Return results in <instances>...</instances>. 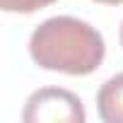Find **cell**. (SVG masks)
Instances as JSON below:
<instances>
[{
    "label": "cell",
    "instance_id": "obj_1",
    "mask_svg": "<svg viewBox=\"0 0 123 123\" xmlns=\"http://www.w3.org/2000/svg\"><path fill=\"white\" fill-rule=\"evenodd\" d=\"M29 53L43 70L89 75L101 65L106 46L92 24L77 17H51L31 34Z\"/></svg>",
    "mask_w": 123,
    "mask_h": 123
},
{
    "label": "cell",
    "instance_id": "obj_2",
    "mask_svg": "<svg viewBox=\"0 0 123 123\" xmlns=\"http://www.w3.org/2000/svg\"><path fill=\"white\" fill-rule=\"evenodd\" d=\"M85 118L80 97L60 87L34 92L24 109V123H85Z\"/></svg>",
    "mask_w": 123,
    "mask_h": 123
},
{
    "label": "cell",
    "instance_id": "obj_3",
    "mask_svg": "<svg viewBox=\"0 0 123 123\" xmlns=\"http://www.w3.org/2000/svg\"><path fill=\"white\" fill-rule=\"evenodd\" d=\"M99 113L106 123H123V75L111 77L97 97Z\"/></svg>",
    "mask_w": 123,
    "mask_h": 123
},
{
    "label": "cell",
    "instance_id": "obj_4",
    "mask_svg": "<svg viewBox=\"0 0 123 123\" xmlns=\"http://www.w3.org/2000/svg\"><path fill=\"white\" fill-rule=\"evenodd\" d=\"M51 3H55V0H0V7L5 12H24V15H29V12H36V10L51 5Z\"/></svg>",
    "mask_w": 123,
    "mask_h": 123
},
{
    "label": "cell",
    "instance_id": "obj_5",
    "mask_svg": "<svg viewBox=\"0 0 123 123\" xmlns=\"http://www.w3.org/2000/svg\"><path fill=\"white\" fill-rule=\"evenodd\" d=\"M94 3H101V5H118L123 0H94Z\"/></svg>",
    "mask_w": 123,
    "mask_h": 123
},
{
    "label": "cell",
    "instance_id": "obj_6",
    "mask_svg": "<svg viewBox=\"0 0 123 123\" xmlns=\"http://www.w3.org/2000/svg\"><path fill=\"white\" fill-rule=\"evenodd\" d=\"M121 43H123V27H121Z\"/></svg>",
    "mask_w": 123,
    "mask_h": 123
}]
</instances>
